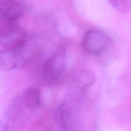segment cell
<instances>
[{"mask_svg": "<svg viewBox=\"0 0 131 131\" xmlns=\"http://www.w3.org/2000/svg\"><path fill=\"white\" fill-rule=\"evenodd\" d=\"M35 44L31 40L17 48L1 51L0 68L2 71H10L26 65L33 56Z\"/></svg>", "mask_w": 131, "mask_h": 131, "instance_id": "1", "label": "cell"}, {"mask_svg": "<svg viewBox=\"0 0 131 131\" xmlns=\"http://www.w3.org/2000/svg\"><path fill=\"white\" fill-rule=\"evenodd\" d=\"M83 49L90 54L101 55L111 46V38L104 31L97 29H89L82 39Z\"/></svg>", "mask_w": 131, "mask_h": 131, "instance_id": "2", "label": "cell"}, {"mask_svg": "<svg viewBox=\"0 0 131 131\" xmlns=\"http://www.w3.org/2000/svg\"><path fill=\"white\" fill-rule=\"evenodd\" d=\"M66 67L65 54L63 51H58L51 55L43 62L42 74L45 81L56 82L63 74Z\"/></svg>", "mask_w": 131, "mask_h": 131, "instance_id": "3", "label": "cell"}, {"mask_svg": "<svg viewBox=\"0 0 131 131\" xmlns=\"http://www.w3.org/2000/svg\"><path fill=\"white\" fill-rule=\"evenodd\" d=\"M24 12V6L19 0H1V23H17Z\"/></svg>", "mask_w": 131, "mask_h": 131, "instance_id": "4", "label": "cell"}, {"mask_svg": "<svg viewBox=\"0 0 131 131\" xmlns=\"http://www.w3.org/2000/svg\"><path fill=\"white\" fill-rule=\"evenodd\" d=\"M23 102L28 108H36L41 102L40 90L35 87L27 89L23 94Z\"/></svg>", "mask_w": 131, "mask_h": 131, "instance_id": "5", "label": "cell"}, {"mask_svg": "<svg viewBox=\"0 0 131 131\" xmlns=\"http://www.w3.org/2000/svg\"><path fill=\"white\" fill-rule=\"evenodd\" d=\"M95 81V77L88 70H82L78 73L76 77L77 85L80 88L85 90L92 86Z\"/></svg>", "mask_w": 131, "mask_h": 131, "instance_id": "6", "label": "cell"}, {"mask_svg": "<svg viewBox=\"0 0 131 131\" xmlns=\"http://www.w3.org/2000/svg\"><path fill=\"white\" fill-rule=\"evenodd\" d=\"M56 122L63 127L67 128L70 122V115L69 110L64 105L57 108L54 115Z\"/></svg>", "mask_w": 131, "mask_h": 131, "instance_id": "7", "label": "cell"}, {"mask_svg": "<svg viewBox=\"0 0 131 131\" xmlns=\"http://www.w3.org/2000/svg\"><path fill=\"white\" fill-rule=\"evenodd\" d=\"M113 8L121 13L127 12L131 5V0H107Z\"/></svg>", "mask_w": 131, "mask_h": 131, "instance_id": "8", "label": "cell"}]
</instances>
